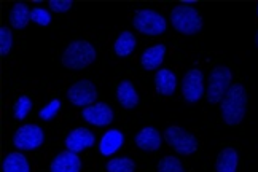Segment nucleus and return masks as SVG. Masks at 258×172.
<instances>
[{"label": "nucleus", "instance_id": "obj_1", "mask_svg": "<svg viewBox=\"0 0 258 172\" xmlns=\"http://www.w3.org/2000/svg\"><path fill=\"white\" fill-rule=\"evenodd\" d=\"M247 94L242 85H233L222 100V117L226 125H239L245 115Z\"/></svg>", "mask_w": 258, "mask_h": 172}, {"label": "nucleus", "instance_id": "obj_2", "mask_svg": "<svg viewBox=\"0 0 258 172\" xmlns=\"http://www.w3.org/2000/svg\"><path fill=\"white\" fill-rule=\"evenodd\" d=\"M94 59H96L94 46L89 42H85V40H77V42H72L66 48V51L62 54V64L69 69L78 70L93 64Z\"/></svg>", "mask_w": 258, "mask_h": 172}, {"label": "nucleus", "instance_id": "obj_3", "mask_svg": "<svg viewBox=\"0 0 258 172\" xmlns=\"http://www.w3.org/2000/svg\"><path fill=\"white\" fill-rule=\"evenodd\" d=\"M171 21L174 29L186 35H193L196 32H200L203 27V19L193 7H185V5L175 7L171 13Z\"/></svg>", "mask_w": 258, "mask_h": 172}, {"label": "nucleus", "instance_id": "obj_4", "mask_svg": "<svg viewBox=\"0 0 258 172\" xmlns=\"http://www.w3.org/2000/svg\"><path fill=\"white\" fill-rule=\"evenodd\" d=\"M231 70L228 67H215L211 77H209V86H207V100L211 104H217V102H222L225 94L228 93L230 89V83H231Z\"/></svg>", "mask_w": 258, "mask_h": 172}, {"label": "nucleus", "instance_id": "obj_5", "mask_svg": "<svg viewBox=\"0 0 258 172\" xmlns=\"http://www.w3.org/2000/svg\"><path fill=\"white\" fill-rule=\"evenodd\" d=\"M134 26L145 35H160L166 30V19L153 10H139L134 16Z\"/></svg>", "mask_w": 258, "mask_h": 172}, {"label": "nucleus", "instance_id": "obj_6", "mask_svg": "<svg viewBox=\"0 0 258 172\" xmlns=\"http://www.w3.org/2000/svg\"><path fill=\"white\" fill-rule=\"evenodd\" d=\"M164 139H166V142L171 147H174L177 153H180V155H191L198 150L196 137L178 126L167 128L164 131Z\"/></svg>", "mask_w": 258, "mask_h": 172}, {"label": "nucleus", "instance_id": "obj_7", "mask_svg": "<svg viewBox=\"0 0 258 172\" xmlns=\"http://www.w3.org/2000/svg\"><path fill=\"white\" fill-rule=\"evenodd\" d=\"M45 140V134L40 126L37 125H24L13 136V144L18 150H35Z\"/></svg>", "mask_w": 258, "mask_h": 172}, {"label": "nucleus", "instance_id": "obj_8", "mask_svg": "<svg viewBox=\"0 0 258 172\" xmlns=\"http://www.w3.org/2000/svg\"><path fill=\"white\" fill-rule=\"evenodd\" d=\"M69 100L78 107H89L96 102L97 99V89L89 82V80H82L75 85H72L67 91Z\"/></svg>", "mask_w": 258, "mask_h": 172}, {"label": "nucleus", "instance_id": "obj_9", "mask_svg": "<svg viewBox=\"0 0 258 172\" xmlns=\"http://www.w3.org/2000/svg\"><path fill=\"white\" fill-rule=\"evenodd\" d=\"M203 72L201 70H190L185 77H183V82H182V94L185 97V100L188 102H198L203 94H204V83H203Z\"/></svg>", "mask_w": 258, "mask_h": 172}, {"label": "nucleus", "instance_id": "obj_10", "mask_svg": "<svg viewBox=\"0 0 258 172\" xmlns=\"http://www.w3.org/2000/svg\"><path fill=\"white\" fill-rule=\"evenodd\" d=\"M83 118L94 126H107L113 120V110L105 102H97L83 108Z\"/></svg>", "mask_w": 258, "mask_h": 172}, {"label": "nucleus", "instance_id": "obj_11", "mask_svg": "<svg viewBox=\"0 0 258 172\" xmlns=\"http://www.w3.org/2000/svg\"><path fill=\"white\" fill-rule=\"evenodd\" d=\"M96 142V137L89 129L85 128H77L69 133L66 137V147L67 150L74 151V153H80V151L93 147Z\"/></svg>", "mask_w": 258, "mask_h": 172}, {"label": "nucleus", "instance_id": "obj_12", "mask_svg": "<svg viewBox=\"0 0 258 172\" xmlns=\"http://www.w3.org/2000/svg\"><path fill=\"white\" fill-rule=\"evenodd\" d=\"M80 169H82V159L71 150L59 153L51 161V166H49L51 172H80Z\"/></svg>", "mask_w": 258, "mask_h": 172}, {"label": "nucleus", "instance_id": "obj_13", "mask_svg": "<svg viewBox=\"0 0 258 172\" xmlns=\"http://www.w3.org/2000/svg\"><path fill=\"white\" fill-rule=\"evenodd\" d=\"M136 145L145 151H156L161 147V134L152 126L144 128L136 136Z\"/></svg>", "mask_w": 258, "mask_h": 172}, {"label": "nucleus", "instance_id": "obj_14", "mask_svg": "<svg viewBox=\"0 0 258 172\" xmlns=\"http://www.w3.org/2000/svg\"><path fill=\"white\" fill-rule=\"evenodd\" d=\"M124 144V136L118 129H110L102 136L101 142H99V150L104 156H110L115 151L120 150Z\"/></svg>", "mask_w": 258, "mask_h": 172}, {"label": "nucleus", "instance_id": "obj_15", "mask_svg": "<svg viewBox=\"0 0 258 172\" xmlns=\"http://www.w3.org/2000/svg\"><path fill=\"white\" fill-rule=\"evenodd\" d=\"M155 86L160 94L172 96L175 91V86H177V78H175L174 72H171L169 69L158 70L155 75Z\"/></svg>", "mask_w": 258, "mask_h": 172}, {"label": "nucleus", "instance_id": "obj_16", "mask_svg": "<svg viewBox=\"0 0 258 172\" xmlns=\"http://www.w3.org/2000/svg\"><path fill=\"white\" fill-rule=\"evenodd\" d=\"M164 53H166V46L164 45H155L152 48H148L144 51L142 58H141V64L145 70H155L161 66L163 59H164Z\"/></svg>", "mask_w": 258, "mask_h": 172}, {"label": "nucleus", "instance_id": "obj_17", "mask_svg": "<svg viewBox=\"0 0 258 172\" xmlns=\"http://www.w3.org/2000/svg\"><path fill=\"white\" fill-rule=\"evenodd\" d=\"M116 97H118V102H120L124 108H134L139 104V96L129 80H123V82L118 85Z\"/></svg>", "mask_w": 258, "mask_h": 172}, {"label": "nucleus", "instance_id": "obj_18", "mask_svg": "<svg viewBox=\"0 0 258 172\" xmlns=\"http://www.w3.org/2000/svg\"><path fill=\"white\" fill-rule=\"evenodd\" d=\"M237 161H239L237 151L234 148H225L220 151V155L217 158L215 170L217 172H236Z\"/></svg>", "mask_w": 258, "mask_h": 172}, {"label": "nucleus", "instance_id": "obj_19", "mask_svg": "<svg viewBox=\"0 0 258 172\" xmlns=\"http://www.w3.org/2000/svg\"><path fill=\"white\" fill-rule=\"evenodd\" d=\"M31 12L32 10H29L26 4L18 2L10 12V23L15 29H24L31 21Z\"/></svg>", "mask_w": 258, "mask_h": 172}, {"label": "nucleus", "instance_id": "obj_20", "mask_svg": "<svg viewBox=\"0 0 258 172\" xmlns=\"http://www.w3.org/2000/svg\"><path fill=\"white\" fill-rule=\"evenodd\" d=\"M136 45H137V42H136V37L133 35V32H127V30H124V32L120 34V37L116 38L113 49H115L116 56L126 58V56H129L134 51Z\"/></svg>", "mask_w": 258, "mask_h": 172}, {"label": "nucleus", "instance_id": "obj_21", "mask_svg": "<svg viewBox=\"0 0 258 172\" xmlns=\"http://www.w3.org/2000/svg\"><path fill=\"white\" fill-rule=\"evenodd\" d=\"M4 172H29V163L21 153H10L2 164Z\"/></svg>", "mask_w": 258, "mask_h": 172}, {"label": "nucleus", "instance_id": "obj_22", "mask_svg": "<svg viewBox=\"0 0 258 172\" xmlns=\"http://www.w3.org/2000/svg\"><path fill=\"white\" fill-rule=\"evenodd\" d=\"M134 169H136V163L127 156L115 158L107 163L108 172H134Z\"/></svg>", "mask_w": 258, "mask_h": 172}, {"label": "nucleus", "instance_id": "obj_23", "mask_svg": "<svg viewBox=\"0 0 258 172\" xmlns=\"http://www.w3.org/2000/svg\"><path fill=\"white\" fill-rule=\"evenodd\" d=\"M31 108H32V100L29 99L27 96H21L16 100V104L13 107L15 118L16 120H24L29 115V112H31Z\"/></svg>", "mask_w": 258, "mask_h": 172}, {"label": "nucleus", "instance_id": "obj_24", "mask_svg": "<svg viewBox=\"0 0 258 172\" xmlns=\"http://www.w3.org/2000/svg\"><path fill=\"white\" fill-rule=\"evenodd\" d=\"M158 172H183L180 159L175 156H166L158 164Z\"/></svg>", "mask_w": 258, "mask_h": 172}, {"label": "nucleus", "instance_id": "obj_25", "mask_svg": "<svg viewBox=\"0 0 258 172\" xmlns=\"http://www.w3.org/2000/svg\"><path fill=\"white\" fill-rule=\"evenodd\" d=\"M59 108H61V100H59V99H53L51 102L46 104L40 110V112H38V117H40L42 120H45V121H49V120H53L57 115Z\"/></svg>", "mask_w": 258, "mask_h": 172}, {"label": "nucleus", "instance_id": "obj_26", "mask_svg": "<svg viewBox=\"0 0 258 172\" xmlns=\"http://www.w3.org/2000/svg\"><path fill=\"white\" fill-rule=\"evenodd\" d=\"M12 45H13L12 32L7 27H2L0 29V54L7 56L10 53V49H12Z\"/></svg>", "mask_w": 258, "mask_h": 172}, {"label": "nucleus", "instance_id": "obj_27", "mask_svg": "<svg viewBox=\"0 0 258 172\" xmlns=\"http://www.w3.org/2000/svg\"><path fill=\"white\" fill-rule=\"evenodd\" d=\"M31 21L37 23L38 26H48L51 23V15L45 8H34L31 12Z\"/></svg>", "mask_w": 258, "mask_h": 172}, {"label": "nucleus", "instance_id": "obj_28", "mask_svg": "<svg viewBox=\"0 0 258 172\" xmlns=\"http://www.w3.org/2000/svg\"><path fill=\"white\" fill-rule=\"evenodd\" d=\"M48 5L56 13H66L72 8V0H49Z\"/></svg>", "mask_w": 258, "mask_h": 172}, {"label": "nucleus", "instance_id": "obj_29", "mask_svg": "<svg viewBox=\"0 0 258 172\" xmlns=\"http://www.w3.org/2000/svg\"><path fill=\"white\" fill-rule=\"evenodd\" d=\"M255 42H256V46H258V32H256V37H255Z\"/></svg>", "mask_w": 258, "mask_h": 172}]
</instances>
